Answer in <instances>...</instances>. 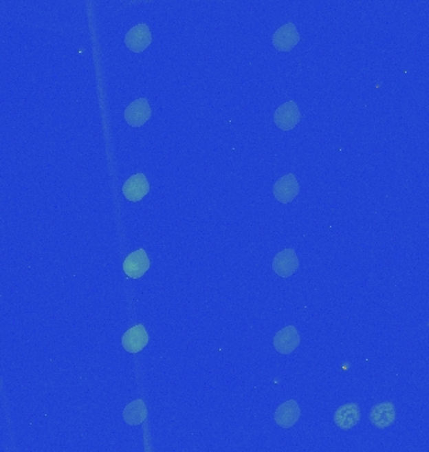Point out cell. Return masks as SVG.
<instances>
[{
	"mask_svg": "<svg viewBox=\"0 0 429 452\" xmlns=\"http://www.w3.org/2000/svg\"><path fill=\"white\" fill-rule=\"evenodd\" d=\"M300 261L292 248L279 251L272 260V269L280 278H289L299 270Z\"/></svg>",
	"mask_w": 429,
	"mask_h": 452,
	"instance_id": "1",
	"label": "cell"
},
{
	"mask_svg": "<svg viewBox=\"0 0 429 452\" xmlns=\"http://www.w3.org/2000/svg\"><path fill=\"white\" fill-rule=\"evenodd\" d=\"M301 120L300 109L295 100H287L278 107L274 114V122L283 131H290Z\"/></svg>",
	"mask_w": 429,
	"mask_h": 452,
	"instance_id": "2",
	"label": "cell"
},
{
	"mask_svg": "<svg viewBox=\"0 0 429 452\" xmlns=\"http://www.w3.org/2000/svg\"><path fill=\"white\" fill-rule=\"evenodd\" d=\"M151 261L144 249L131 252L123 261V270L131 279H138L150 269Z\"/></svg>",
	"mask_w": 429,
	"mask_h": 452,
	"instance_id": "5",
	"label": "cell"
},
{
	"mask_svg": "<svg viewBox=\"0 0 429 452\" xmlns=\"http://www.w3.org/2000/svg\"><path fill=\"white\" fill-rule=\"evenodd\" d=\"M300 193V185L293 173L281 176L272 187V194L281 204H289Z\"/></svg>",
	"mask_w": 429,
	"mask_h": 452,
	"instance_id": "3",
	"label": "cell"
},
{
	"mask_svg": "<svg viewBox=\"0 0 429 452\" xmlns=\"http://www.w3.org/2000/svg\"><path fill=\"white\" fill-rule=\"evenodd\" d=\"M300 42V34L294 23L281 25L272 36V45L279 52H290Z\"/></svg>",
	"mask_w": 429,
	"mask_h": 452,
	"instance_id": "4",
	"label": "cell"
},
{
	"mask_svg": "<svg viewBox=\"0 0 429 452\" xmlns=\"http://www.w3.org/2000/svg\"><path fill=\"white\" fill-rule=\"evenodd\" d=\"M300 345L299 332L294 325L279 330L274 337V347L280 354H290Z\"/></svg>",
	"mask_w": 429,
	"mask_h": 452,
	"instance_id": "8",
	"label": "cell"
},
{
	"mask_svg": "<svg viewBox=\"0 0 429 452\" xmlns=\"http://www.w3.org/2000/svg\"><path fill=\"white\" fill-rule=\"evenodd\" d=\"M300 415V407H299L298 402L289 400V401L281 403L279 407L276 409L275 413H274V420H275L276 424H279L280 427L290 429L299 421Z\"/></svg>",
	"mask_w": 429,
	"mask_h": 452,
	"instance_id": "13",
	"label": "cell"
},
{
	"mask_svg": "<svg viewBox=\"0 0 429 452\" xmlns=\"http://www.w3.org/2000/svg\"><path fill=\"white\" fill-rule=\"evenodd\" d=\"M151 115H152V109L147 98H138L133 100L124 109V120L132 127H141L150 120Z\"/></svg>",
	"mask_w": 429,
	"mask_h": 452,
	"instance_id": "6",
	"label": "cell"
},
{
	"mask_svg": "<svg viewBox=\"0 0 429 452\" xmlns=\"http://www.w3.org/2000/svg\"><path fill=\"white\" fill-rule=\"evenodd\" d=\"M148 333L142 324L129 328L122 337V345L129 353H138L148 345Z\"/></svg>",
	"mask_w": 429,
	"mask_h": 452,
	"instance_id": "11",
	"label": "cell"
},
{
	"mask_svg": "<svg viewBox=\"0 0 429 452\" xmlns=\"http://www.w3.org/2000/svg\"><path fill=\"white\" fill-rule=\"evenodd\" d=\"M122 191L127 200L137 202L150 193V182L143 173H136L123 184Z\"/></svg>",
	"mask_w": 429,
	"mask_h": 452,
	"instance_id": "9",
	"label": "cell"
},
{
	"mask_svg": "<svg viewBox=\"0 0 429 452\" xmlns=\"http://www.w3.org/2000/svg\"><path fill=\"white\" fill-rule=\"evenodd\" d=\"M360 421V409L357 403L349 402L340 406L334 413V422L340 430H351Z\"/></svg>",
	"mask_w": 429,
	"mask_h": 452,
	"instance_id": "12",
	"label": "cell"
},
{
	"mask_svg": "<svg viewBox=\"0 0 429 452\" xmlns=\"http://www.w3.org/2000/svg\"><path fill=\"white\" fill-rule=\"evenodd\" d=\"M147 417V409L142 400L131 402L129 406L123 411V418L131 426H137L142 424Z\"/></svg>",
	"mask_w": 429,
	"mask_h": 452,
	"instance_id": "14",
	"label": "cell"
},
{
	"mask_svg": "<svg viewBox=\"0 0 429 452\" xmlns=\"http://www.w3.org/2000/svg\"><path fill=\"white\" fill-rule=\"evenodd\" d=\"M369 418H371L373 426H375L380 430H384L386 427L392 426L397 418V412H395L393 403L382 402V403L373 406Z\"/></svg>",
	"mask_w": 429,
	"mask_h": 452,
	"instance_id": "10",
	"label": "cell"
},
{
	"mask_svg": "<svg viewBox=\"0 0 429 452\" xmlns=\"http://www.w3.org/2000/svg\"><path fill=\"white\" fill-rule=\"evenodd\" d=\"M124 42L129 50L135 53H141L143 50H147L152 43V36L148 25L142 23L129 29V33L124 38Z\"/></svg>",
	"mask_w": 429,
	"mask_h": 452,
	"instance_id": "7",
	"label": "cell"
}]
</instances>
